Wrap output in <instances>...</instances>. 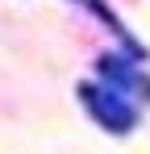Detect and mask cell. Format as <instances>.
Segmentation results:
<instances>
[{
	"mask_svg": "<svg viewBox=\"0 0 150 154\" xmlns=\"http://www.w3.org/2000/svg\"><path fill=\"white\" fill-rule=\"evenodd\" d=\"M96 71H100V79H104L113 92L150 104V75L138 67V63H129L125 54H100V58H96Z\"/></svg>",
	"mask_w": 150,
	"mask_h": 154,
	"instance_id": "7a4b0ae2",
	"label": "cell"
},
{
	"mask_svg": "<svg viewBox=\"0 0 150 154\" xmlns=\"http://www.w3.org/2000/svg\"><path fill=\"white\" fill-rule=\"evenodd\" d=\"M79 100L88 108V117L113 137H125L138 129V104L121 92H113L108 83H79Z\"/></svg>",
	"mask_w": 150,
	"mask_h": 154,
	"instance_id": "6da1fadb",
	"label": "cell"
},
{
	"mask_svg": "<svg viewBox=\"0 0 150 154\" xmlns=\"http://www.w3.org/2000/svg\"><path fill=\"white\" fill-rule=\"evenodd\" d=\"M79 4H83V8H88V13L96 17L100 25H108V29H113V33L121 38V46H125L129 54H133V58H146V50H142V42H138V38H133V33H129V29H125L121 21H117V13H113V8H108L104 0H79Z\"/></svg>",
	"mask_w": 150,
	"mask_h": 154,
	"instance_id": "3957f363",
	"label": "cell"
}]
</instances>
